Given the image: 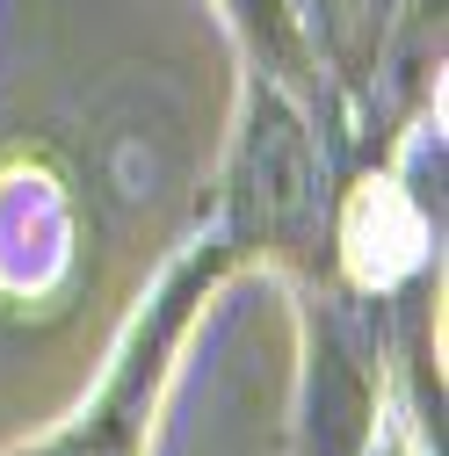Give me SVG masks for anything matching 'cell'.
I'll list each match as a JSON object with an SVG mask.
<instances>
[{
  "label": "cell",
  "mask_w": 449,
  "mask_h": 456,
  "mask_svg": "<svg viewBox=\"0 0 449 456\" xmlns=\"http://www.w3.org/2000/svg\"><path fill=\"white\" fill-rule=\"evenodd\" d=\"M326 217H333V145L312 124L298 87L247 73L240 131L224 152V189L210 232L240 261H290L326 282Z\"/></svg>",
  "instance_id": "obj_1"
},
{
  "label": "cell",
  "mask_w": 449,
  "mask_h": 456,
  "mask_svg": "<svg viewBox=\"0 0 449 456\" xmlns=\"http://www.w3.org/2000/svg\"><path fill=\"white\" fill-rule=\"evenodd\" d=\"M442 240V117H413V131H399L377 159H363L348 189L333 196L326 217V282L348 290L370 312H399Z\"/></svg>",
  "instance_id": "obj_2"
},
{
  "label": "cell",
  "mask_w": 449,
  "mask_h": 456,
  "mask_svg": "<svg viewBox=\"0 0 449 456\" xmlns=\"http://www.w3.org/2000/svg\"><path fill=\"white\" fill-rule=\"evenodd\" d=\"M233 268H240V254L224 247L217 232H203L196 247H182L175 261H167L159 290L145 297V312L131 319L124 348L109 355V377L94 391V406L66 435H51L44 449H29V456H145L152 406H159L167 377H175V348H182V333L196 326V312L210 305V290Z\"/></svg>",
  "instance_id": "obj_3"
},
{
  "label": "cell",
  "mask_w": 449,
  "mask_h": 456,
  "mask_svg": "<svg viewBox=\"0 0 449 456\" xmlns=\"http://www.w3.org/2000/svg\"><path fill=\"white\" fill-rule=\"evenodd\" d=\"M80 268V210L51 159L0 167V305H51Z\"/></svg>",
  "instance_id": "obj_4"
},
{
  "label": "cell",
  "mask_w": 449,
  "mask_h": 456,
  "mask_svg": "<svg viewBox=\"0 0 449 456\" xmlns=\"http://www.w3.org/2000/svg\"><path fill=\"white\" fill-rule=\"evenodd\" d=\"M217 8H224V22L240 29L254 73L283 80V87H298V94L319 87L312 51H305V29H298V15H290V0H217Z\"/></svg>",
  "instance_id": "obj_5"
}]
</instances>
